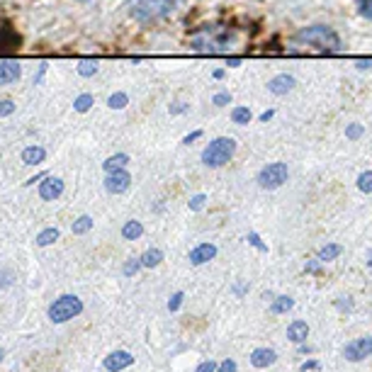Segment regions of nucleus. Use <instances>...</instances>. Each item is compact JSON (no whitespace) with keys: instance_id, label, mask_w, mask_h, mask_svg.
Listing matches in <instances>:
<instances>
[{"instance_id":"nucleus-19","label":"nucleus","mask_w":372,"mask_h":372,"mask_svg":"<svg viewBox=\"0 0 372 372\" xmlns=\"http://www.w3.org/2000/svg\"><path fill=\"white\" fill-rule=\"evenodd\" d=\"M161 261H163L161 248H149V251L141 256V265H144V268H156V265H161Z\"/></svg>"},{"instance_id":"nucleus-36","label":"nucleus","mask_w":372,"mask_h":372,"mask_svg":"<svg viewBox=\"0 0 372 372\" xmlns=\"http://www.w3.org/2000/svg\"><path fill=\"white\" fill-rule=\"evenodd\" d=\"M187 110H190V105L182 103V100H178V103H173V105H170V108H168L170 115H185Z\"/></svg>"},{"instance_id":"nucleus-12","label":"nucleus","mask_w":372,"mask_h":372,"mask_svg":"<svg viewBox=\"0 0 372 372\" xmlns=\"http://www.w3.org/2000/svg\"><path fill=\"white\" fill-rule=\"evenodd\" d=\"M22 46V37L10 27H0V51H17Z\"/></svg>"},{"instance_id":"nucleus-4","label":"nucleus","mask_w":372,"mask_h":372,"mask_svg":"<svg viewBox=\"0 0 372 372\" xmlns=\"http://www.w3.org/2000/svg\"><path fill=\"white\" fill-rule=\"evenodd\" d=\"M236 153V139L232 137H217L205 146L202 151V163L207 168H222L224 163L232 161Z\"/></svg>"},{"instance_id":"nucleus-22","label":"nucleus","mask_w":372,"mask_h":372,"mask_svg":"<svg viewBox=\"0 0 372 372\" xmlns=\"http://www.w3.org/2000/svg\"><path fill=\"white\" fill-rule=\"evenodd\" d=\"M343 253V248H341L339 244H329V246H324L321 251H319V261L321 263H326V261H336V258Z\"/></svg>"},{"instance_id":"nucleus-23","label":"nucleus","mask_w":372,"mask_h":372,"mask_svg":"<svg viewBox=\"0 0 372 372\" xmlns=\"http://www.w3.org/2000/svg\"><path fill=\"white\" fill-rule=\"evenodd\" d=\"M54 241H58V229H54V227L44 229V232H39V236H37V246H41V248L51 246Z\"/></svg>"},{"instance_id":"nucleus-44","label":"nucleus","mask_w":372,"mask_h":372,"mask_svg":"<svg viewBox=\"0 0 372 372\" xmlns=\"http://www.w3.org/2000/svg\"><path fill=\"white\" fill-rule=\"evenodd\" d=\"M46 68H49V66H46V63H41V66H39V73L34 76V86H39V83H41V78H44V73H46Z\"/></svg>"},{"instance_id":"nucleus-24","label":"nucleus","mask_w":372,"mask_h":372,"mask_svg":"<svg viewBox=\"0 0 372 372\" xmlns=\"http://www.w3.org/2000/svg\"><path fill=\"white\" fill-rule=\"evenodd\" d=\"M108 105H110V110H124L129 105L127 93H112V95L108 98Z\"/></svg>"},{"instance_id":"nucleus-51","label":"nucleus","mask_w":372,"mask_h":372,"mask_svg":"<svg viewBox=\"0 0 372 372\" xmlns=\"http://www.w3.org/2000/svg\"><path fill=\"white\" fill-rule=\"evenodd\" d=\"M5 358V351H3V348H0V360H3Z\"/></svg>"},{"instance_id":"nucleus-25","label":"nucleus","mask_w":372,"mask_h":372,"mask_svg":"<svg viewBox=\"0 0 372 372\" xmlns=\"http://www.w3.org/2000/svg\"><path fill=\"white\" fill-rule=\"evenodd\" d=\"M93 229V217H88V215H83L78 217V219L73 222V234H88Z\"/></svg>"},{"instance_id":"nucleus-6","label":"nucleus","mask_w":372,"mask_h":372,"mask_svg":"<svg viewBox=\"0 0 372 372\" xmlns=\"http://www.w3.org/2000/svg\"><path fill=\"white\" fill-rule=\"evenodd\" d=\"M287 175H289L287 163H282V161L268 163L261 173H258V185H261L263 190H277V187L287 180Z\"/></svg>"},{"instance_id":"nucleus-1","label":"nucleus","mask_w":372,"mask_h":372,"mask_svg":"<svg viewBox=\"0 0 372 372\" xmlns=\"http://www.w3.org/2000/svg\"><path fill=\"white\" fill-rule=\"evenodd\" d=\"M182 0H129V15L137 22H156L173 15Z\"/></svg>"},{"instance_id":"nucleus-8","label":"nucleus","mask_w":372,"mask_h":372,"mask_svg":"<svg viewBox=\"0 0 372 372\" xmlns=\"http://www.w3.org/2000/svg\"><path fill=\"white\" fill-rule=\"evenodd\" d=\"M343 356L351 360V363H358V360H365L372 356V336L368 339H358V341H351V343L346 346Z\"/></svg>"},{"instance_id":"nucleus-20","label":"nucleus","mask_w":372,"mask_h":372,"mask_svg":"<svg viewBox=\"0 0 372 372\" xmlns=\"http://www.w3.org/2000/svg\"><path fill=\"white\" fill-rule=\"evenodd\" d=\"M141 234H144V227H141V222H134V219H132V222H127V224L122 227V236H124L127 241H137Z\"/></svg>"},{"instance_id":"nucleus-18","label":"nucleus","mask_w":372,"mask_h":372,"mask_svg":"<svg viewBox=\"0 0 372 372\" xmlns=\"http://www.w3.org/2000/svg\"><path fill=\"white\" fill-rule=\"evenodd\" d=\"M306 334H309V326H306V321H292L287 326V339L294 341V343H302L306 339Z\"/></svg>"},{"instance_id":"nucleus-5","label":"nucleus","mask_w":372,"mask_h":372,"mask_svg":"<svg viewBox=\"0 0 372 372\" xmlns=\"http://www.w3.org/2000/svg\"><path fill=\"white\" fill-rule=\"evenodd\" d=\"M81 311H83V302L76 294H61V297L49 306V319L54 324H63L68 321V319L78 316Z\"/></svg>"},{"instance_id":"nucleus-35","label":"nucleus","mask_w":372,"mask_h":372,"mask_svg":"<svg viewBox=\"0 0 372 372\" xmlns=\"http://www.w3.org/2000/svg\"><path fill=\"white\" fill-rule=\"evenodd\" d=\"M15 112L13 100H0V117H10Z\"/></svg>"},{"instance_id":"nucleus-53","label":"nucleus","mask_w":372,"mask_h":372,"mask_svg":"<svg viewBox=\"0 0 372 372\" xmlns=\"http://www.w3.org/2000/svg\"><path fill=\"white\" fill-rule=\"evenodd\" d=\"M78 3H88V0H78Z\"/></svg>"},{"instance_id":"nucleus-29","label":"nucleus","mask_w":372,"mask_h":372,"mask_svg":"<svg viewBox=\"0 0 372 372\" xmlns=\"http://www.w3.org/2000/svg\"><path fill=\"white\" fill-rule=\"evenodd\" d=\"M141 268H144V265H141V258H129V261L124 263L122 273L127 275V277H132V275H137Z\"/></svg>"},{"instance_id":"nucleus-11","label":"nucleus","mask_w":372,"mask_h":372,"mask_svg":"<svg viewBox=\"0 0 372 372\" xmlns=\"http://www.w3.org/2000/svg\"><path fill=\"white\" fill-rule=\"evenodd\" d=\"M132 363H134L132 353H127V351H115V353H110V356L105 358V370L120 372V370H124V368H129Z\"/></svg>"},{"instance_id":"nucleus-15","label":"nucleus","mask_w":372,"mask_h":372,"mask_svg":"<svg viewBox=\"0 0 372 372\" xmlns=\"http://www.w3.org/2000/svg\"><path fill=\"white\" fill-rule=\"evenodd\" d=\"M275 360H277V353L270 351V348H256V351L251 353L253 368H268V365H273Z\"/></svg>"},{"instance_id":"nucleus-34","label":"nucleus","mask_w":372,"mask_h":372,"mask_svg":"<svg viewBox=\"0 0 372 372\" xmlns=\"http://www.w3.org/2000/svg\"><path fill=\"white\" fill-rule=\"evenodd\" d=\"M212 103H215L217 108H224V105H232V93H217V95L212 98Z\"/></svg>"},{"instance_id":"nucleus-27","label":"nucleus","mask_w":372,"mask_h":372,"mask_svg":"<svg viewBox=\"0 0 372 372\" xmlns=\"http://www.w3.org/2000/svg\"><path fill=\"white\" fill-rule=\"evenodd\" d=\"M232 120H234V124H248V122L253 120V115H251V110L241 105V108H234L232 110Z\"/></svg>"},{"instance_id":"nucleus-3","label":"nucleus","mask_w":372,"mask_h":372,"mask_svg":"<svg viewBox=\"0 0 372 372\" xmlns=\"http://www.w3.org/2000/svg\"><path fill=\"white\" fill-rule=\"evenodd\" d=\"M236 32L229 27H210V29H200L197 34L190 39V46L195 51H227L229 44H234Z\"/></svg>"},{"instance_id":"nucleus-38","label":"nucleus","mask_w":372,"mask_h":372,"mask_svg":"<svg viewBox=\"0 0 372 372\" xmlns=\"http://www.w3.org/2000/svg\"><path fill=\"white\" fill-rule=\"evenodd\" d=\"M13 280H15V275L10 273V270H0V289L13 285Z\"/></svg>"},{"instance_id":"nucleus-2","label":"nucleus","mask_w":372,"mask_h":372,"mask_svg":"<svg viewBox=\"0 0 372 372\" xmlns=\"http://www.w3.org/2000/svg\"><path fill=\"white\" fill-rule=\"evenodd\" d=\"M294 41L297 44H306V46H316L321 51H341V37L336 34L334 27H326V25H311V27H304L294 34Z\"/></svg>"},{"instance_id":"nucleus-32","label":"nucleus","mask_w":372,"mask_h":372,"mask_svg":"<svg viewBox=\"0 0 372 372\" xmlns=\"http://www.w3.org/2000/svg\"><path fill=\"white\" fill-rule=\"evenodd\" d=\"M358 13L365 20H372V0H358Z\"/></svg>"},{"instance_id":"nucleus-13","label":"nucleus","mask_w":372,"mask_h":372,"mask_svg":"<svg viewBox=\"0 0 372 372\" xmlns=\"http://www.w3.org/2000/svg\"><path fill=\"white\" fill-rule=\"evenodd\" d=\"M215 256H217V246L215 244H200L197 248H192L190 251V263L192 265H205V263H210Z\"/></svg>"},{"instance_id":"nucleus-37","label":"nucleus","mask_w":372,"mask_h":372,"mask_svg":"<svg viewBox=\"0 0 372 372\" xmlns=\"http://www.w3.org/2000/svg\"><path fill=\"white\" fill-rule=\"evenodd\" d=\"M182 299H185V294H182V292H175L173 297H170V302H168V309H170V311H178L180 304H182Z\"/></svg>"},{"instance_id":"nucleus-28","label":"nucleus","mask_w":372,"mask_h":372,"mask_svg":"<svg viewBox=\"0 0 372 372\" xmlns=\"http://www.w3.org/2000/svg\"><path fill=\"white\" fill-rule=\"evenodd\" d=\"M78 73L83 78H91V76L98 73V61H91V58H86V61L78 63Z\"/></svg>"},{"instance_id":"nucleus-43","label":"nucleus","mask_w":372,"mask_h":372,"mask_svg":"<svg viewBox=\"0 0 372 372\" xmlns=\"http://www.w3.org/2000/svg\"><path fill=\"white\" fill-rule=\"evenodd\" d=\"M219 372H236V363L234 360H224L219 365Z\"/></svg>"},{"instance_id":"nucleus-50","label":"nucleus","mask_w":372,"mask_h":372,"mask_svg":"<svg viewBox=\"0 0 372 372\" xmlns=\"http://www.w3.org/2000/svg\"><path fill=\"white\" fill-rule=\"evenodd\" d=\"M314 368H319L316 363H304V365H302V368H299V370H302V372H306V370H314Z\"/></svg>"},{"instance_id":"nucleus-48","label":"nucleus","mask_w":372,"mask_h":372,"mask_svg":"<svg viewBox=\"0 0 372 372\" xmlns=\"http://www.w3.org/2000/svg\"><path fill=\"white\" fill-rule=\"evenodd\" d=\"M319 263H321V261H311V263H306V273H319Z\"/></svg>"},{"instance_id":"nucleus-14","label":"nucleus","mask_w":372,"mask_h":372,"mask_svg":"<svg viewBox=\"0 0 372 372\" xmlns=\"http://www.w3.org/2000/svg\"><path fill=\"white\" fill-rule=\"evenodd\" d=\"M22 76V66L17 61H0V86H10Z\"/></svg>"},{"instance_id":"nucleus-26","label":"nucleus","mask_w":372,"mask_h":372,"mask_svg":"<svg viewBox=\"0 0 372 372\" xmlns=\"http://www.w3.org/2000/svg\"><path fill=\"white\" fill-rule=\"evenodd\" d=\"M294 306V299H289V297H277L273 304H270V311L273 314H282V311H289Z\"/></svg>"},{"instance_id":"nucleus-47","label":"nucleus","mask_w":372,"mask_h":372,"mask_svg":"<svg viewBox=\"0 0 372 372\" xmlns=\"http://www.w3.org/2000/svg\"><path fill=\"white\" fill-rule=\"evenodd\" d=\"M46 175H49V173H37V175H34V178H29V180L25 182V185H34V182L44 180V178H46Z\"/></svg>"},{"instance_id":"nucleus-7","label":"nucleus","mask_w":372,"mask_h":372,"mask_svg":"<svg viewBox=\"0 0 372 372\" xmlns=\"http://www.w3.org/2000/svg\"><path fill=\"white\" fill-rule=\"evenodd\" d=\"M129 185H132V175L127 173V168L112 170V173H108V178H105V190H108L110 195H122V192H127Z\"/></svg>"},{"instance_id":"nucleus-52","label":"nucleus","mask_w":372,"mask_h":372,"mask_svg":"<svg viewBox=\"0 0 372 372\" xmlns=\"http://www.w3.org/2000/svg\"><path fill=\"white\" fill-rule=\"evenodd\" d=\"M368 265H370V268H372V253H370V258H368Z\"/></svg>"},{"instance_id":"nucleus-42","label":"nucleus","mask_w":372,"mask_h":372,"mask_svg":"<svg viewBox=\"0 0 372 372\" xmlns=\"http://www.w3.org/2000/svg\"><path fill=\"white\" fill-rule=\"evenodd\" d=\"M356 68L358 71H370L372 68V58H360V61H356Z\"/></svg>"},{"instance_id":"nucleus-9","label":"nucleus","mask_w":372,"mask_h":372,"mask_svg":"<svg viewBox=\"0 0 372 372\" xmlns=\"http://www.w3.org/2000/svg\"><path fill=\"white\" fill-rule=\"evenodd\" d=\"M63 195V180L61 178H54V175H46L44 182H39V197L51 202V200L61 197Z\"/></svg>"},{"instance_id":"nucleus-45","label":"nucleus","mask_w":372,"mask_h":372,"mask_svg":"<svg viewBox=\"0 0 372 372\" xmlns=\"http://www.w3.org/2000/svg\"><path fill=\"white\" fill-rule=\"evenodd\" d=\"M227 66H229V68L241 66V58H239V56H229V58H227Z\"/></svg>"},{"instance_id":"nucleus-17","label":"nucleus","mask_w":372,"mask_h":372,"mask_svg":"<svg viewBox=\"0 0 372 372\" xmlns=\"http://www.w3.org/2000/svg\"><path fill=\"white\" fill-rule=\"evenodd\" d=\"M129 163H132V158H129L127 153H115V156H110L108 161L103 163V170H105V173H112V170L127 168Z\"/></svg>"},{"instance_id":"nucleus-30","label":"nucleus","mask_w":372,"mask_h":372,"mask_svg":"<svg viewBox=\"0 0 372 372\" xmlns=\"http://www.w3.org/2000/svg\"><path fill=\"white\" fill-rule=\"evenodd\" d=\"M358 190L360 192H372V170H365V173L358 175Z\"/></svg>"},{"instance_id":"nucleus-41","label":"nucleus","mask_w":372,"mask_h":372,"mask_svg":"<svg viewBox=\"0 0 372 372\" xmlns=\"http://www.w3.org/2000/svg\"><path fill=\"white\" fill-rule=\"evenodd\" d=\"M200 137H202V132H200V129H195V132H190V134H187L185 139H182V144H185V146H190L192 141H197Z\"/></svg>"},{"instance_id":"nucleus-39","label":"nucleus","mask_w":372,"mask_h":372,"mask_svg":"<svg viewBox=\"0 0 372 372\" xmlns=\"http://www.w3.org/2000/svg\"><path fill=\"white\" fill-rule=\"evenodd\" d=\"M205 202H207L205 195H195V197L190 200V210H192V212H200V210L205 207Z\"/></svg>"},{"instance_id":"nucleus-46","label":"nucleus","mask_w":372,"mask_h":372,"mask_svg":"<svg viewBox=\"0 0 372 372\" xmlns=\"http://www.w3.org/2000/svg\"><path fill=\"white\" fill-rule=\"evenodd\" d=\"M273 115H275V110H265V112H261V117H258V120L268 122V120H273Z\"/></svg>"},{"instance_id":"nucleus-21","label":"nucleus","mask_w":372,"mask_h":372,"mask_svg":"<svg viewBox=\"0 0 372 372\" xmlns=\"http://www.w3.org/2000/svg\"><path fill=\"white\" fill-rule=\"evenodd\" d=\"M93 105H95V98H93V93H81V95L73 100V110L81 112V115H83V112L91 110Z\"/></svg>"},{"instance_id":"nucleus-31","label":"nucleus","mask_w":372,"mask_h":372,"mask_svg":"<svg viewBox=\"0 0 372 372\" xmlns=\"http://www.w3.org/2000/svg\"><path fill=\"white\" fill-rule=\"evenodd\" d=\"M363 134H365V127H363V124H358V122H353V124H348V127H346V137L351 141H358Z\"/></svg>"},{"instance_id":"nucleus-49","label":"nucleus","mask_w":372,"mask_h":372,"mask_svg":"<svg viewBox=\"0 0 372 372\" xmlns=\"http://www.w3.org/2000/svg\"><path fill=\"white\" fill-rule=\"evenodd\" d=\"M224 73H227V71H224V68H215V71H212V76H215L217 81L224 78Z\"/></svg>"},{"instance_id":"nucleus-33","label":"nucleus","mask_w":372,"mask_h":372,"mask_svg":"<svg viewBox=\"0 0 372 372\" xmlns=\"http://www.w3.org/2000/svg\"><path fill=\"white\" fill-rule=\"evenodd\" d=\"M248 244H251L253 248H258L261 253H268V246L261 241V236H258L256 232H248Z\"/></svg>"},{"instance_id":"nucleus-40","label":"nucleus","mask_w":372,"mask_h":372,"mask_svg":"<svg viewBox=\"0 0 372 372\" xmlns=\"http://www.w3.org/2000/svg\"><path fill=\"white\" fill-rule=\"evenodd\" d=\"M215 370H219V365H217L215 360H207V363H202L197 368V372H215Z\"/></svg>"},{"instance_id":"nucleus-10","label":"nucleus","mask_w":372,"mask_h":372,"mask_svg":"<svg viewBox=\"0 0 372 372\" xmlns=\"http://www.w3.org/2000/svg\"><path fill=\"white\" fill-rule=\"evenodd\" d=\"M294 86H297V81L289 73H280L268 81V91L273 93V95H287L289 91H294Z\"/></svg>"},{"instance_id":"nucleus-16","label":"nucleus","mask_w":372,"mask_h":372,"mask_svg":"<svg viewBox=\"0 0 372 372\" xmlns=\"http://www.w3.org/2000/svg\"><path fill=\"white\" fill-rule=\"evenodd\" d=\"M44 158H46V149L39 144L27 146V149L22 151V163L25 165H39V163H44Z\"/></svg>"}]
</instances>
